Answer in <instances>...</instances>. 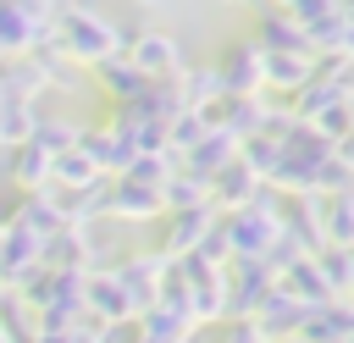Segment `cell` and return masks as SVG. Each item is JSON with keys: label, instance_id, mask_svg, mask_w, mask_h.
Wrapping results in <instances>:
<instances>
[{"label": "cell", "instance_id": "obj_2", "mask_svg": "<svg viewBox=\"0 0 354 343\" xmlns=\"http://www.w3.org/2000/svg\"><path fill=\"white\" fill-rule=\"evenodd\" d=\"M310 77H315V55H266V83L299 94Z\"/></svg>", "mask_w": 354, "mask_h": 343}, {"label": "cell", "instance_id": "obj_4", "mask_svg": "<svg viewBox=\"0 0 354 343\" xmlns=\"http://www.w3.org/2000/svg\"><path fill=\"white\" fill-rule=\"evenodd\" d=\"M337 160H348V166H354V127L337 138Z\"/></svg>", "mask_w": 354, "mask_h": 343}, {"label": "cell", "instance_id": "obj_1", "mask_svg": "<svg viewBox=\"0 0 354 343\" xmlns=\"http://www.w3.org/2000/svg\"><path fill=\"white\" fill-rule=\"evenodd\" d=\"M321 238H326V249H354V194H332L326 199Z\"/></svg>", "mask_w": 354, "mask_h": 343}, {"label": "cell", "instance_id": "obj_3", "mask_svg": "<svg viewBox=\"0 0 354 343\" xmlns=\"http://www.w3.org/2000/svg\"><path fill=\"white\" fill-rule=\"evenodd\" d=\"M315 194H326V199H332V194H354V166L337 160V149L321 160V172H315Z\"/></svg>", "mask_w": 354, "mask_h": 343}]
</instances>
